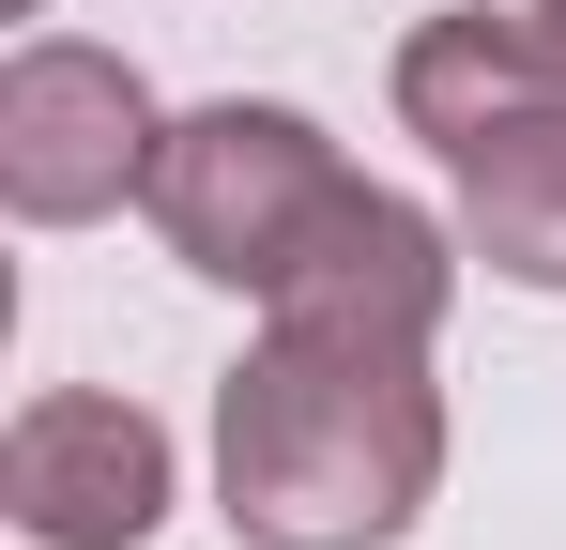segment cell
<instances>
[{"label":"cell","instance_id":"3957f363","mask_svg":"<svg viewBox=\"0 0 566 550\" xmlns=\"http://www.w3.org/2000/svg\"><path fill=\"white\" fill-rule=\"evenodd\" d=\"M353 199V169H337V138L306 123V107H185L169 138H154V183H138V214L185 245V275H214V290H261L276 306V275L322 245V214Z\"/></svg>","mask_w":566,"mask_h":550},{"label":"cell","instance_id":"52a82bcc","mask_svg":"<svg viewBox=\"0 0 566 550\" xmlns=\"http://www.w3.org/2000/svg\"><path fill=\"white\" fill-rule=\"evenodd\" d=\"M15 15H46V0H15Z\"/></svg>","mask_w":566,"mask_h":550},{"label":"cell","instance_id":"7a4b0ae2","mask_svg":"<svg viewBox=\"0 0 566 550\" xmlns=\"http://www.w3.org/2000/svg\"><path fill=\"white\" fill-rule=\"evenodd\" d=\"M398 123L460 183V245L521 290H566V62L536 46V15L444 0L398 46Z\"/></svg>","mask_w":566,"mask_h":550},{"label":"cell","instance_id":"6da1fadb","mask_svg":"<svg viewBox=\"0 0 566 550\" xmlns=\"http://www.w3.org/2000/svg\"><path fill=\"white\" fill-rule=\"evenodd\" d=\"M214 489L245 550H398L444 489L429 337L382 321H276L214 398Z\"/></svg>","mask_w":566,"mask_h":550},{"label":"cell","instance_id":"8992f818","mask_svg":"<svg viewBox=\"0 0 566 550\" xmlns=\"http://www.w3.org/2000/svg\"><path fill=\"white\" fill-rule=\"evenodd\" d=\"M521 15H536V46H552V62H566V0H521Z\"/></svg>","mask_w":566,"mask_h":550},{"label":"cell","instance_id":"277c9868","mask_svg":"<svg viewBox=\"0 0 566 550\" xmlns=\"http://www.w3.org/2000/svg\"><path fill=\"white\" fill-rule=\"evenodd\" d=\"M154 92L138 62H107V46H62V31H31L15 46V77H0V199L31 214V230H93L123 214L138 183H154Z\"/></svg>","mask_w":566,"mask_h":550},{"label":"cell","instance_id":"5b68a950","mask_svg":"<svg viewBox=\"0 0 566 550\" xmlns=\"http://www.w3.org/2000/svg\"><path fill=\"white\" fill-rule=\"evenodd\" d=\"M0 505H15L31 550H138L154 520H169V429H154L138 398L62 382V398L15 413V444H0Z\"/></svg>","mask_w":566,"mask_h":550}]
</instances>
